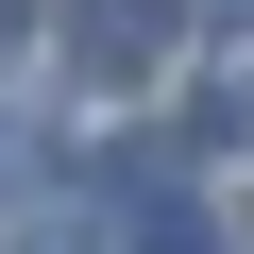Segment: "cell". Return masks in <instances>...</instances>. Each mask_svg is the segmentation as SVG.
Segmentation results:
<instances>
[{"instance_id":"1","label":"cell","mask_w":254,"mask_h":254,"mask_svg":"<svg viewBox=\"0 0 254 254\" xmlns=\"http://www.w3.org/2000/svg\"><path fill=\"white\" fill-rule=\"evenodd\" d=\"M187 51V0H68V68L85 85H153Z\"/></svg>"},{"instance_id":"2","label":"cell","mask_w":254,"mask_h":254,"mask_svg":"<svg viewBox=\"0 0 254 254\" xmlns=\"http://www.w3.org/2000/svg\"><path fill=\"white\" fill-rule=\"evenodd\" d=\"M136 254H220V220H203V203H170V220H136Z\"/></svg>"},{"instance_id":"3","label":"cell","mask_w":254,"mask_h":254,"mask_svg":"<svg viewBox=\"0 0 254 254\" xmlns=\"http://www.w3.org/2000/svg\"><path fill=\"white\" fill-rule=\"evenodd\" d=\"M17 34H34V0H0V51H17Z\"/></svg>"}]
</instances>
